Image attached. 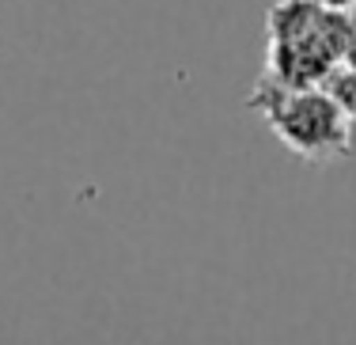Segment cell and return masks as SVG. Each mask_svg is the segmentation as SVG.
Instances as JSON below:
<instances>
[{"label": "cell", "instance_id": "1", "mask_svg": "<svg viewBox=\"0 0 356 345\" xmlns=\"http://www.w3.org/2000/svg\"><path fill=\"white\" fill-rule=\"evenodd\" d=\"M266 111V122L300 159L337 163L353 152V114L337 103L334 91L303 88V83H269V103L250 99Z\"/></svg>", "mask_w": 356, "mask_h": 345}, {"label": "cell", "instance_id": "2", "mask_svg": "<svg viewBox=\"0 0 356 345\" xmlns=\"http://www.w3.org/2000/svg\"><path fill=\"white\" fill-rule=\"evenodd\" d=\"M345 12L318 4V0H281L269 12V69L273 80L284 83H307L318 72H330V65L345 49V31L330 35Z\"/></svg>", "mask_w": 356, "mask_h": 345}, {"label": "cell", "instance_id": "3", "mask_svg": "<svg viewBox=\"0 0 356 345\" xmlns=\"http://www.w3.org/2000/svg\"><path fill=\"white\" fill-rule=\"evenodd\" d=\"M318 4L334 8V12H353V8H356V0H318Z\"/></svg>", "mask_w": 356, "mask_h": 345}]
</instances>
